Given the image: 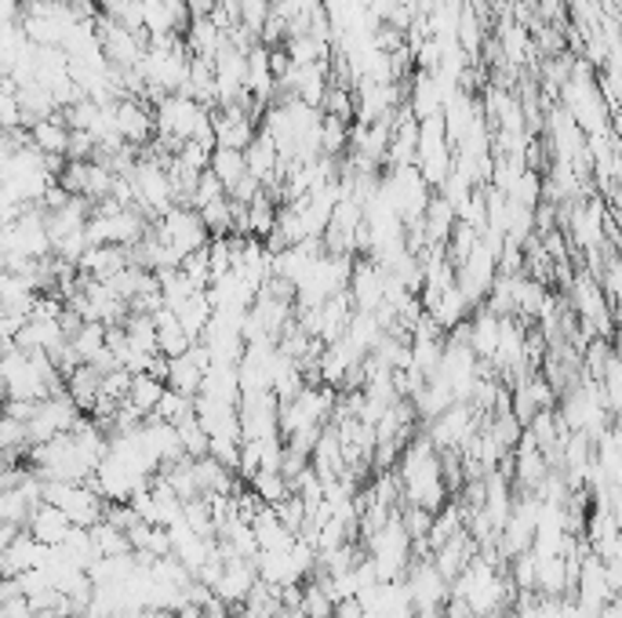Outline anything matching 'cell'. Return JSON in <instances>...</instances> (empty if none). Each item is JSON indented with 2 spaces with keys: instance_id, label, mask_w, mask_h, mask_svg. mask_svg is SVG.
Listing matches in <instances>:
<instances>
[{
  "instance_id": "cell-1",
  "label": "cell",
  "mask_w": 622,
  "mask_h": 618,
  "mask_svg": "<svg viewBox=\"0 0 622 618\" xmlns=\"http://www.w3.org/2000/svg\"><path fill=\"white\" fill-rule=\"evenodd\" d=\"M26 531H34V535L45 542V546H66L69 542V535H74L77 531V524L66 517V513H62L59 506H51V502H45V506H40L37 513H34V520H29V528Z\"/></svg>"
},
{
  "instance_id": "cell-2",
  "label": "cell",
  "mask_w": 622,
  "mask_h": 618,
  "mask_svg": "<svg viewBox=\"0 0 622 618\" xmlns=\"http://www.w3.org/2000/svg\"><path fill=\"white\" fill-rule=\"evenodd\" d=\"M212 172L219 175L226 190H237L244 179H247V156L244 150H226V146H215V153H212Z\"/></svg>"
}]
</instances>
